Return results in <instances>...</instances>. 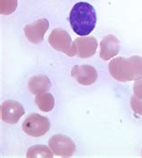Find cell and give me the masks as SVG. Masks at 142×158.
Here are the masks:
<instances>
[{
    "instance_id": "cell-14",
    "label": "cell",
    "mask_w": 142,
    "mask_h": 158,
    "mask_svg": "<svg viewBox=\"0 0 142 158\" xmlns=\"http://www.w3.org/2000/svg\"><path fill=\"white\" fill-rule=\"evenodd\" d=\"M17 7V0H0L1 15H8L14 13Z\"/></svg>"
},
{
    "instance_id": "cell-6",
    "label": "cell",
    "mask_w": 142,
    "mask_h": 158,
    "mask_svg": "<svg viewBox=\"0 0 142 158\" xmlns=\"http://www.w3.org/2000/svg\"><path fill=\"white\" fill-rule=\"evenodd\" d=\"M24 109L23 105L16 101H6L1 105V118L2 120L8 124H16L23 115Z\"/></svg>"
},
{
    "instance_id": "cell-15",
    "label": "cell",
    "mask_w": 142,
    "mask_h": 158,
    "mask_svg": "<svg viewBox=\"0 0 142 158\" xmlns=\"http://www.w3.org/2000/svg\"><path fill=\"white\" fill-rule=\"evenodd\" d=\"M131 107L135 113L142 115V100H140L133 95L131 99Z\"/></svg>"
},
{
    "instance_id": "cell-13",
    "label": "cell",
    "mask_w": 142,
    "mask_h": 158,
    "mask_svg": "<svg viewBox=\"0 0 142 158\" xmlns=\"http://www.w3.org/2000/svg\"><path fill=\"white\" fill-rule=\"evenodd\" d=\"M53 152L51 149L44 145H36L31 147L26 154L27 158H52Z\"/></svg>"
},
{
    "instance_id": "cell-2",
    "label": "cell",
    "mask_w": 142,
    "mask_h": 158,
    "mask_svg": "<svg viewBox=\"0 0 142 158\" xmlns=\"http://www.w3.org/2000/svg\"><path fill=\"white\" fill-rule=\"evenodd\" d=\"M109 72L113 78L120 82H130L142 77V58L119 57L109 63Z\"/></svg>"
},
{
    "instance_id": "cell-3",
    "label": "cell",
    "mask_w": 142,
    "mask_h": 158,
    "mask_svg": "<svg viewBox=\"0 0 142 158\" xmlns=\"http://www.w3.org/2000/svg\"><path fill=\"white\" fill-rule=\"evenodd\" d=\"M49 43L54 49L65 53L69 57L77 55L75 42L72 41L69 33L63 29H54L49 36Z\"/></svg>"
},
{
    "instance_id": "cell-16",
    "label": "cell",
    "mask_w": 142,
    "mask_h": 158,
    "mask_svg": "<svg viewBox=\"0 0 142 158\" xmlns=\"http://www.w3.org/2000/svg\"><path fill=\"white\" fill-rule=\"evenodd\" d=\"M133 93H134L135 97L142 100V77L136 80L133 85Z\"/></svg>"
},
{
    "instance_id": "cell-1",
    "label": "cell",
    "mask_w": 142,
    "mask_h": 158,
    "mask_svg": "<svg viewBox=\"0 0 142 158\" xmlns=\"http://www.w3.org/2000/svg\"><path fill=\"white\" fill-rule=\"evenodd\" d=\"M96 13L94 6L86 2L77 3L69 14V22L75 33L86 36L91 33L96 24Z\"/></svg>"
},
{
    "instance_id": "cell-12",
    "label": "cell",
    "mask_w": 142,
    "mask_h": 158,
    "mask_svg": "<svg viewBox=\"0 0 142 158\" xmlns=\"http://www.w3.org/2000/svg\"><path fill=\"white\" fill-rule=\"evenodd\" d=\"M35 103L43 112H49L53 110L55 101L53 95L50 93L39 94L35 97Z\"/></svg>"
},
{
    "instance_id": "cell-5",
    "label": "cell",
    "mask_w": 142,
    "mask_h": 158,
    "mask_svg": "<svg viewBox=\"0 0 142 158\" xmlns=\"http://www.w3.org/2000/svg\"><path fill=\"white\" fill-rule=\"evenodd\" d=\"M49 147L55 156H72L76 152V145L69 137L57 134L52 136L49 140Z\"/></svg>"
},
{
    "instance_id": "cell-10",
    "label": "cell",
    "mask_w": 142,
    "mask_h": 158,
    "mask_svg": "<svg viewBox=\"0 0 142 158\" xmlns=\"http://www.w3.org/2000/svg\"><path fill=\"white\" fill-rule=\"evenodd\" d=\"M77 55L81 59L94 56L97 49V40L94 37H80L75 40Z\"/></svg>"
},
{
    "instance_id": "cell-8",
    "label": "cell",
    "mask_w": 142,
    "mask_h": 158,
    "mask_svg": "<svg viewBox=\"0 0 142 158\" xmlns=\"http://www.w3.org/2000/svg\"><path fill=\"white\" fill-rule=\"evenodd\" d=\"M49 29V22L48 20L43 18L40 19L32 23L27 24L24 27V34L28 40L33 43L38 44L43 40L44 35Z\"/></svg>"
},
{
    "instance_id": "cell-4",
    "label": "cell",
    "mask_w": 142,
    "mask_h": 158,
    "mask_svg": "<svg viewBox=\"0 0 142 158\" xmlns=\"http://www.w3.org/2000/svg\"><path fill=\"white\" fill-rule=\"evenodd\" d=\"M50 127L51 122L49 118L38 113L30 114L24 119L22 126L23 132L33 138L42 137L49 131Z\"/></svg>"
},
{
    "instance_id": "cell-9",
    "label": "cell",
    "mask_w": 142,
    "mask_h": 158,
    "mask_svg": "<svg viewBox=\"0 0 142 158\" xmlns=\"http://www.w3.org/2000/svg\"><path fill=\"white\" fill-rule=\"evenodd\" d=\"M120 51V40L114 35L105 36L100 42V57L103 60L114 58Z\"/></svg>"
},
{
    "instance_id": "cell-7",
    "label": "cell",
    "mask_w": 142,
    "mask_h": 158,
    "mask_svg": "<svg viewBox=\"0 0 142 158\" xmlns=\"http://www.w3.org/2000/svg\"><path fill=\"white\" fill-rule=\"evenodd\" d=\"M71 76L82 85H91L98 77L96 69L90 65L74 66L71 69Z\"/></svg>"
},
{
    "instance_id": "cell-11",
    "label": "cell",
    "mask_w": 142,
    "mask_h": 158,
    "mask_svg": "<svg viewBox=\"0 0 142 158\" xmlns=\"http://www.w3.org/2000/svg\"><path fill=\"white\" fill-rule=\"evenodd\" d=\"M51 81L48 77L43 75H37L29 79L28 87L31 94H39L48 92L51 88Z\"/></svg>"
}]
</instances>
